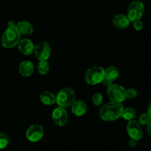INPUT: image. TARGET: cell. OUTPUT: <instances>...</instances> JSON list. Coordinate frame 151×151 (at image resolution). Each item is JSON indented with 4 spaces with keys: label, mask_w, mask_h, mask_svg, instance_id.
<instances>
[{
    "label": "cell",
    "mask_w": 151,
    "mask_h": 151,
    "mask_svg": "<svg viewBox=\"0 0 151 151\" xmlns=\"http://www.w3.org/2000/svg\"><path fill=\"white\" fill-rule=\"evenodd\" d=\"M124 110L122 103L110 101L101 106L99 110V116L101 119L107 122H113L122 117Z\"/></svg>",
    "instance_id": "obj_1"
},
{
    "label": "cell",
    "mask_w": 151,
    "mask_h": 151,
    "mask_svg": "<svg viewBox=\"0 0 151 151\" xmlns=\"http://www.w3.org/2000/svg\"><path fill=\"white\" fill-rule=\"evenodd\" d=\"M20 40L21 34L18 31L16 25L8 27L1 39L2 46L5 48H12L18 45Z\"/></svg>",
    "instance_id": "obj_2"
},
{
    "label": "cell",
    "mask_w": 151,
    "mask_h": 151,
    "mask_svg": "<svg viewBox=\"0 0 151 151\" xmlns=\"http://www.w3.org/2000/svg\"><path fill=\"white\" fill-rule=\"evenodd\" d=\"M105 77V70L100 66H93L85 72V80L91 85H96L102 82Z\"/></svg>",
    "instance_id": "obj_3"
},
{
    "label": "cell",
    "mask_w": 151,
    "mask_h": 151,
    "mask_svg": "<svg viewBox=\"0 0 151 151\" xmlns=\"http://www.w3.org/2000/svg\"><path fill=\"white\" fill-rule=\"evenodd\" d=\"M76 93L70 88H65L61 90L56 96V104L59 107H66L72 106L76 101Z\"/></svg>",
    "instance_id": "obj_4"
},
{
    "label": "cell",
    "mask_w": 151,
    "mask_h": 151,
    "mask_svg": "<svg viewBox=\"0 0 151 151\" xmlns=\"http://www.w3.org/2000/svg\"><path fill=\"white\" fill-rule=\"evenodd\" d=\"M145 12V5L141 1H133L129 5L127 16L130 22L140 20Z\"/></svg>",
    "instance_id": "obj_5"
},
{
    "label": "cell",
    "mask_w": 151,
    "mask_h": 151,
    "mask_svg": "<svg viewBox=\"0 0 151 151\" xmlns=\"http://www.w3.org/2000/svg\"><path fill=\"white\" fill-rule=\"evenodd\" d=\"M107 96L112 101L122 103L126 99V89L119 85H112L107 88Z\"/></svg>",
    "instance_id": "obj_6"
},
{
    "label": "cell",
    "mask_w": 151,
    "mask_h": 151,
    "mask_svg": "<svg viewBox=\"0 0 151 151\" xmlns=\"http://www.w3.org/2000/svg\"><path fill=\"white\" fill-rule=\"evenodd\" d=\"M34 53L40 61H47L51 55V47L47 42H40L35 46Z\"/></svg>",
    "instance_id": "obj_7"
},
{
    "label": "cell",
    "mask_w": 151,
    "mask_h": 151,
    "mask_svg": "<svg viewBox=\"0 0 151 151\" xmlns=\"http://www.w3.org/2000/svg\"><path fill=\"white\" fill-rule=\"evenodd\" d=\"M25 135L30 142H39L44 136V128L40 124H33L27 129Z\"/></svg>",
    "instance_id": "obj_8"
},
{
    "label": "cell",
    "mask_w": 151,
    "mask_h": 151,
    "mask_svg": "<svg viewBox=\"0 0 151 151\" xmlns=\"http://www.w3.org/2000/svg\"><path fill=\"white\" fill-rule=\"evenodd\" d=\"M126 129H127V134L129 135L131 139H133L135 141H139L142 138L143 132H142L141 124H139V122L136 121V120L129 121Z\"/></svg>",
    "instance_id": "obj_9"
},
{
    "label": "cell",
    "mask_w": 151,
    "mask_h": 151,
    "mask_svg": "<svg viewBox=\"0 0 151 151\" xmlns=\"http://www.w3.org/2000/svg\"><path fill=\"white\" fill-rule=\"evenodd\" d=\"M52 119L56 125L65 126L68 121V114L65 108L59 106L56 107L52 113Z\"/></svg>",
    "instance_id": "obj_10"
},
{
    "label": "cell",
    "mask_w": 151,
    "mask_h": 151,
    "mask_svg": "<svg viewBox=\"0 0 151 151\" xmlns=\"http://www.w3.org/2000/svg\"><path fill=\"white\" fill-rule=\"evenodd\" d=\"M19 50L25 56L31 55L34 52L35 46L33 42L29 39H23L20 40L18 44Z\"/></svg>",
    "instance_id": "obj_11"
},
{
    "label": "cell",
    "mask_w": 151,
    "mask_h": 151,
    "mask_svg": "<svg viewBox=\"0 0 151 151\" xmlns=\"http://www.w3.org/2000/svg\"><path fill=\"white\" fill-rule=\"evenodd\" d=\"M19 72L23 77H29L34 72V65L30 61H24L19 65Z\"/></svg>",
    "instance_id": "obj_12"
},
{
    "label": "cell",
    "mask_w": 151,
    "mask_h": 151,
    "mask_svg": "<svg viewBox=\"0 0 151 151\" xmlns=\"http://www.w3.org/2000/svg\"><path fill=\"white\" fill-rule=\"evenodd\" d=\"M130 21L127 15L118 14L115 16L113 19V24L119 29H125L130 25Z\"/></svg>",
    "instance_id": "obj_13"
},
{
    "label": "cell",
    "mask_w": 151,
    "mask_h": 151,
    "mask_svg": "<svg viewBox=\"0 0 151 151\" xmlns=\"http://www.w3.org/2000/svg\"><path fill=\"white\" fill-rule=\"evenodd\" d=\"M72 112L74 115L76 116H82L85 114L87 112V104L85 101L82 100L75 101V102L72 104Z\"/></svg>",
    "instance_id": "obj_14"
},
{
    "label": "cell",
    "mask_w": 151,
    "mask_h": 151,
    "mask_svg": "<svg viewBox=\"0 0 151 151\" xmlns=\"http://www.w3.org/2000/svg\"><path fill=\"white\" fill-rule=\"evenodd\" d=\"M16 27L21 35H31L33 32V25L27 21L19 22Z\"/></svg>",
    "instance_id": "obj_15"
},
{
    "label": "cell",
    "mask_w": 151,
    "mask_h": 151,
    "mask_svg": "<svg viewBox=\"0 0 151 151\" xmlns=\"http://www.w3.org/2000/svg\"><path fill=\"white\" fill-rule=\"evenodd\" d=\"M40 101L45 105H51L56 102V96L50 91H44L40 96Z\"/></svg>",
    "instance_id": "obj_16"
},
{
    "label": "cell",
    "mask_w": 151,
    "mask_h": 151,
    "mask_svg": "<svg viewBox=\"0 0 151 151\" xmlns=\"http://www.w3.org/2000/svg\"><path fill=\"white\" fill-rule=\"evenodd\" d=\"M119 76V70L116 67L110 66L106 68L105 70V77L111 79L112 81L115 80Z\"/></svg>",
    "instance_id": "obj_17"
},
{
    "label": "cell",
    "mask_w": 151,
    "mask_h": 151,
    "mask_svg": "<svg viewBox=\"0 0 151 151\" xmlns=\"http://www.w3.org/2000/svg\"><path fill=\"white\" fill-rule=\"evenodd\" d=\"M136 115V112L134 108L133 107H126L123 110L122 113V117L127 121H131L134 120L135 117Z\"/></svg>",
    "instance_id": "obj_18"
},
{
    "label": "cell",
    "mask_w": 151,
    "mask_h": 151,
    "mask_svg": "<svg viewBox=\"0 0 151 151\" xmlns=\"http://www.w3.org/2000/svg\"><path fill=\"white\" fill-rule=\"evenodd\" d=\"M38 72L42 75H45L50 70V65L47 61H40L37 66Z\"/></svg>",
    "instance_id": "obj_19"
},
{
    "label": "cell",
    "mask_w": 151,
    "mask_h": 151,
    "mask_svg": "<svg viewBox=\"0 0 151 151\" xmlns=\"http://www.w3.org/2000/svg\"><path fill=\"white\" fill-rule=\"evenodd\" d=\"M150 122L151 117L148 114V113H142L139 118V123L140 124H142V125H147Z\"/></svg>",
    "instance_id": "obj_20"
},
{
    "label": "cell",
    "mask_w": 151,
    "mask_h": 151,
    "mask_svg": "<svg viewBox=\"0 0 151 151\" xmlns=\"http://www.w3.org/2000/svg\"><path fill=\"white\" fill-rule=\"evenodd\" d=\"M92 101L94 105L99 106L101 105L103 101V96L101 93H96L92 97Z\"/></svg>",
    "instance_id": "obj_21"
},
{
    "label": "cell",
    "mask_w": 151,
    "mask_h": 151,
    "mask_svg": "<svg viewBox=\"0 0 151 151\" xmlns=\"http://www.w3.org/2000/svg\"><path fill=\"white\" fill-rule=\"evenodd\" d=\"M9 143L8 138L5 133H0V150L4 149Z\"/></svg>",
    "instance_id": "obj_22"
},
{
    "label": "cell",
    "mask_w": 151,
    "mask_h": 151,
    "mask_svg": "<svg viewBox=\"0 0 151 151\" xmlns=\"http://www.w3.org/2000/svg\"><path fill=\"white\" fill-rule=\"evenodd\" d=\"M138 96V92L133 88H129L126 90V98L134 99Z\"/></svg>",
    "instance_id": "obj_23"
},
{
    "label": "cell",
    "mask_w": 151,
    "mask_h": 151,
    "mask_svg": "<svg viewBox=\"0 0 151 151\" xmlns=\"http://www.w3.org/2000/svg\"><path fill=\"white\" fill-rule=\"evenodd\" d=\"M133 28H134L135 30L139 31V30H141L143 28V23H142V21H140V20H137V21L133 22Z\"/></svg>",
    "instance_id": "obj_24"
},
{
    "label": "cell",
    "mask_w": 151,
    "mask_h": 151,
    "mask_svg": "<svg viewBox=\"0 0 151 151\" xmlns=\"http://www.w3.org/2000/svg\"><path fill=\"white\" fill-rule=\"evenodd\" d=\"M113 81H112L111 79H108V78H107V77H104V80L102 81V82H101V83H102L104 85H105V86L110 87L113 85Z\"/></svg>",
    "instance_id": "obj_25"
},
{
    "label": "cell",
    "mask_w": 151,
    "mask_h": 151,
    "mask_svg": "<svg viewBox=\"0 0 151 151\" xmlns=\"http://www.w3.org/2000/svg\"><path fill=\"white\" fill-rule=\"evenodd\" d=\"M147 132L148 135L151 137V122L147 125Z\"/></svg>",
    "instance_id": "obj_26"
},
{
    "label": "cell",
    "mask_w": 151,
    "mask_h": 151,
    "mask_svg": "<svg viewBox=\"0 0 151 151\" xmlns=\"http://www.w3.org/2000/svg\"><path fill=\"white\" fill-rule=\"evenodd\" d=\"M136 142H137V141H135L133 140V139H130V140L129 141V145H130V147H135L136 145Z\"/></svg>",
    "instance_id": "obj_27"
},
{
    "label": "cell",
    "mask_w": 151,
    "mask_h": 151,
    "mask_svg": "<svg viewBox=\"0 0 151 151\" xmlns=\"http://www.w3.org/2000/svg\"><path fill=\"white\" fill-rule=\"evenodd\" d=\"M147 113H148V114H149V115L150 116V117H151V101H150V102L149 106H148Z\"/></svg>",
    "instance_id": "obj_28"
}]
</instances>
